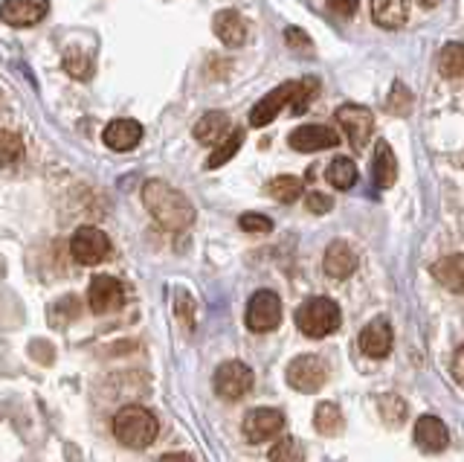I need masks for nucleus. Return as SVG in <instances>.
Wrapping results in <instances>:
<instances>
[{
  "label": "nucleus",
  "instance_id": "obj_20",
  "mask_svg": "<svg viewBox=\"0 0 464 462\" xmlns=\"http://www.w3.org/2000/svg\"><path fill=\"white\" fill-rule=\"evenodd\" d=\"M372 18L383 30H398L410 18V0H372Z\"/></svg>",
  "mask_w": 464,
  "mask_h": 462
},
{
  "label": "nucleus",
  "instance_id": "obj_35",
  "mask_svg": "<svg viewBox=\"0 0 464 462\" xmlns=\"http://www.w3.org/2000/svg\"><path fill=\"white\" fill-rule=\"evenodd\" d=\"M453 378L464 387V346H459V352L453 358Z\"/></svg>",
  "mask_w": 464,
  "mask_h": 462
},
{
  "label": "nucleus",
  "instance_id": "obj_6",
  "mask_svg": "<svg viewBox=\"0 0 464 462\" xmlns=\"http://www.w3.org/2000/svg\"><path fill=\"white\" fill-rule=\"evenodd\" d=\"M70 253L79 265H99L111 253V239L99 227H82L70 239Z\"/></svg>",
  "mask_w": 464,
  "mask_h": 462
},
{
  "label": "nucleus",
  "instance_id": "obj_8",
  "mask_svg": "<svg viewBox=\"0 0 464 462\" xmlns=\"http://www.w3.org/2000/svg\"><path fill=\"white\" fill-rule=\"evenodd\" d=\"M282 323V300L279 294L273 291H256L250 306H246V326L258 335H265V331H273L276 326Z\"/></svg>",
  "mask_w": 464,
  "mask_h": 462
},
{
  "label": "nucleus",
  "instance_id": "obj_25",
  "mask_svg": "<svg viewBox=\"0 0 464 462\" xmlns=\"http://www.w3.org/2000/svg\"><path fill=\"white\" fill-rule=\"evenodd\" d=\"M314 425H316L319 433H325V437H337L345 422H343V413H340L337 404L323 401L316 408V413H314Z\"/></svg>",
  "mask_w": 464,
  "mask_h": 462
},
{
  "label": "nucleus",
  "instance_id": "obj_33",
  "mask_svg": "<svg viewBox=\"0 0 464 462\" xmlns=\"http://www.w3.org/2000/svg\"><path fill=\"white\" fill-rule=\"evenodd\" d=\"M304 207H308L311 212H316V215H323V212H328L334 207V201L328 195H323V192H308V198H304Z\"/></svg>",
  "mask_w": 464,
  "mask_h": 462
},
{
  "label": "nucleus",
  "instance_id": "obj_15",
  "mask_svg": "<svg viewBox=\"0 0 464 462\" xmlns=\"http://www.w3.org/2000/svg\"><path fill=\"white\" fill-rule=\"evenodd\" d=\"M44 12H47L44 0H4L0 18L12 26H33L44 18Z\"/></svg>",
  "mask_w": 464,
  "mask_h": 462
},
{
  "label": "nucleus",
  "instance_id": "obj_24",
  "mask_svg": "<svg viewBox=\"0 0 464 462\" xmlns=\"http://www.w3.org/2000/svg\"><path fill=\"white\" fill-rule=\"evenodd\" d=\"M439 70L444 79H461L464 76V44H444L439 53Z\"/></svg>",
  "mask_w": 464,
  "mask_h": 462
},
{
  "label": "nucleus",
  "instance_id": "obj_29",
  "mask_svg": "<svg viewBox=\"0 0 464 462\" xmlns=\"http://www.w3.org/2000/svg\"><path fill=\"white\" fill-rule=\"evenodd\" d=\"M24 146H21V137L14 132H6L0 128V166H14L21 161Z\"/></svg>",
  "mask_w": 464,
  "mask_h": 462
},
{
  "label": "nucleus",
  "instance_id": "obj_31",
  "mask_svg": "<svg viewBox=\"0 0 464 462\" xmlns=\"http://www.w3.org/2000/svg\"><path fill=\"white\" fill-rule=\"evenodd\" d=\"M389 111L392 113H398V117H406V113L412 111V93L410 88H406L403 82H395L392 84V91H389Z\"/></svg>",
  "mask_w": 464,
  "mask_h": 462
},
{
  "label": "nucleus",
  "instance_id": "obj_4",
  "mask_svg": "<svg viewBox=\"0 0 464 462\" xmlns=\"http://www.w3.org/2000/svg\"><path fill=\"white\" fill-rule=\"evenodd\" d=\"M215 393L227 401H238L253 389V369L241 364V360H227L215 369Z\"/></svg>",
  "mask_w": 464,
  "mask_h": 462
},
{
  "label": "nucleus",
  "instance_id": "obj_30",
  "mask_svg": "<svg viewBox=\"0 0 464 462\" xmlns=\"http://www.w3.org/2000/svg\"><path fill=\"white\" fill-rule=\"evenodd\" d=\"M64 67L70 70V76H76V79H91V74H93V62L84 50H67Z\"/></svg>",
  "mask_w": 464,
  "mask_h": 462
},
{
  "label": "nucleus",
  "instance_id": "obj_32",
  "mask_svg": "<svg viewBox=\"0 0 464 462\" xmlns=\"http://www.w3.org/2000/svg\"><path fill=\"white\" fill-rule=\"evenodd\" d=\"M238 224H241V230H246V233H270L273 230V221L267 215H258V212H244Z\"/></svg>",
  "mask_w": 464,
  "mask_h": 462
},
{
  "label": "nucleus",
  "instance_id": "obj_19",
  "mask_svg": "<svg viewBox=\"0 0 464 462\" xmlns=\"http://www.w3.org/2000/svg\"><path fill=\"white\" fill-rule=\"evenodd\" d=\"M372 178L381 190H389V186H395V181H398V161H395V152H392V146L386 140H381L374 146Z\"/></svg>",
  "mask_w": 464,
  "mask_h": 462
},
{
  "label": "nucleus",
  "instance_id": "obj_18",
  "mask_svg": "<svg viewBox=\"0 0 464 462\" xmlns=\"http://www.w3.org/2000/svg\"><path fill=\"white\" fill-rule=\"evenodd\" d=\"M432 277L439 285H444L447 291L464 294V253L444 256L432 265Z\"/></svg>",
  "mask_w": 464,
  "mask_h": 462
},
{
  "label": "nucleus",
  "instance_id": "obj_12",
  "mask_svg": "<svg viewBox=\"0 0 464 462\" xmlns=\"http://www.w3.org/2000/svg\"><path fill=\"white\" fill-rule=\"evenodd\" d=\"M290 146L296 152H323L340 146V134L328 125H299L294 134H290Z\"/></svg>",
  "mask_w": 464,
  "mask_h": 462
},
{
  "label": "nucleus",
  "instance_id": "obj_28",
  "mask_svg": "<svg viewBox=\"0 0 464 462\" xmlns=\"http://www.w3.org/2000/svg\"><path fill=\"white\" fill-rule=\"evenodd\" d=\"M270 462H304V447L299 439L294 437H285L273 445V451H270Z\"/></svg>",
  "mask_w": 464,
  "mask_h": 462
},
{
  "label": "nucleus",
  "instance_id": "obj_9",
  "mask_svg": "<svg viewBox=\"0 0 464 462\" xmlns=\"http://www.w3.org/2000/svg\"><path fill=\"white\" fill-rule=\"evenodd\" d=\"M296 91H299V82H285V84H279L276 91H270L265 99H258V105L250 111V125H253V128H265V125H270L276 117H279V111H282L285 105L294 103Z\"/></svg>",
  "mask_w": 464,
  "mask_h": 462
},
{
  "label": "nucleus",
  "instance_id": "obj_36",
  "mask_svg": "<svg viewBox=\"0 0 464 462\" xmlns=\"http://www.w3.org/2000/svg\"><path fill=\"white\" fill-rule=\"evenodd\" d=\"M160 462H195L192 457H186V454H166Z\"/></svg>",
  "mask_w": 464,
  "mask_h": 462
},
{
  "label": "nucleus",
  "instance_id": "obj_14",
  "mask_svg": "<svg viewBox=\"0 0 464 462\" xmlns=\"http://www.w3.org/2000/svg\"><path fill=\"white\" fill-rule=\"evenodd\" d=\"M360 349L362 355H369L374 360H381L392 352V326L389 320H383V317H377V320H372L366 329L360 331Z\"/></svg>",
  "mask_w": 464,
  "mask_h": 462
},
{
  "label": "nucleus",
  "instance_id": "obj_23",
  "mask_svg": "<svg viewBox=\"0 0 464 462\" xmlns=\"http://www.w3.org/2000/svg\"><path fill=\"white\" fill-rule=\"evenodd\" d=\"M325 178L334 190H352V186L357 183V166H354L352 157H334L328 172H325Z\"/></svg>",
  "mask_w": 464,
  "mask_h": 462
},
{
  "label": "nucleus",
  "instance_id": "obj_3",
  "mask_svg": "<svg viewBox=\"0 0 464 462\" xmlns=\"http://www.w3.org/2000/svg\"><path fill=\"white\" fill-rule=\"evenodd\" d=\"M340 306L328 297H311L296 309V326L308 338H328L340 329Z\"/></svg>",
  "mask_w": 464,
  "mask_h": 462
},
{
  "label": "nucleus",
  "instance_id": "obj_2",
  "mask_svg": "<svg viewBox=\"0 0 464 462\" xmlns=\"http://www.w3.org/2000/svg\"><path fill=\"white\" fill-rule=\"evenodd\" d=\"M113 437L125 447H149L157 439V418L140 404H128L113 416Z\"/></svg>",
  "mask_w": 464,
  "mask_h": 462
},
{
  "label": "nucleus",
  "instance_id": "obj_17",
  "mask_svg": "<svg viewBox=\"0 0 464 462\" xmlns=\"http://www.w3.org/2000/svg\"><path fill=\"white\" fill-rule=\"evenodd\" d=\"M102 140H105V146H111L113 152H130L140 146L142 140V125L134 123V120H116L105 128V134H102Z\"/></svg>",
  "mask_w": 464,
  "mask_h": 462
},
{
  "label": "nucleus",
  "instance_id": "obj_10",
  "mask_svg": "<svg viewBox=\"0 0 464 462\" xmlns=\"http://www.w3.org/2000/svg\"><path fill=\"white\" fill-rule=\"evenodd\" d=\"M282 428H285V416L276 408H256L244 416V437L253 445L273 439L276 433H282Z\"/></svg>",
  "mask_w": 464,
  "mask_h": 462
},
{
  "label": "nucleus",
  "instance_id": "obj_5",
  "mask_svg": "<svg viewBox=\"0 0 464 462\" xmlns=\"http://www.w3.org/2000/svg\"><path fill=\"white\" fill-rule=\"evenodd\" d=\"M328 378V367L319 355H299L287 367V384L299 393H316Z\"/></svg>",
  "mask_w": 464,
  "mask_h": 462
},
{
  "label": "nucleus",
  "instance_id": "obj_22",
  "mask_svg": "<svg viewBox=\"0 0 464 462\" xmlns=\"http://www.w3.org/2000/svg\"><path fill=\"white\" fill-rule=\"evenodd\" d=\"M195 140L198 143H207V146H215V143H221L227 134H229V117L224 111H209L203 113L195 125Z\"/></svg>",
  "mask_w": 464,
  "mask_h": 462
},
{
  "label": "nucleus",
  "instance_id": "obj_27",
  "mask_svg": "<svg viewBox=\"0 0 464 462\" xmlns=\"http://www.w3.org/2000/svg\"><path fill=\"white\" fill-rule=\"evenodd\" d=\"M241 143H244V132H232L229 137H224L221 143H218V149L212 152V157L207 161L209 169H218V166H224L229 157H236V152L241 149Z\"/></svg>",
  "mask_w": 464,
  "mask_h": 462
},
{
  "label": "nucleus",
  "instance_id": "obj_34",
  "mask_svg": "<svg viewBox=\"0 0 464 462\" xmlns=\"http://www.w3.org/2000/svg\"><path fill=\"white\" fill-rule=\"evenodd\" d=\"M328 6H331V12H337V15L352 18L360 6V0H328Z\"/></svg>",
  "mask_w": 464,
  "mask_h": 462
},
{
  "label": "nucleus",
  "instance_id": "obj_1",
  "mask_svg": "<svg viewBox=\"0 0 464 462\" xmlns=\"http://www.w3.org/2000/svg\"><path fill=\"white\" fill-rule=\"evenodd\" d=\"M142 204L166 230H186L195 221V207L166 181H149L142 186Z\"/></svg>",
  "mask_w": 464,
  "mask_h": 462
},
{
  "label": "nucleus",
  "instance_id": "obj_11",
  "mask_svg": "<svg viewBox=\"0 0 464 462\" xmlns=\"http://www.w3.org/2000/svg\"><path fill=\"white\" fill-rule=\"evenodd\" d=\"M87 302L96 314H111L125 302V291L113 277H93L91 288H87Z\"/></svg>",
  "mask_w": 464,
  "mask_h": 462
},
{
  "label": "nucleus",
  "instance_id": "obj_21",
  "mask_svg": "<svg viewBox=\"0 0 464 462\" xmlns=\"http://www.w3.org/2000/svg\"><path fill=\"white\" fill-rule=\"evenodd\" d=\"M212 26H215V35L221 38L227 47H241L246 41V24H244V18L238 15V12H232V9L218 12Z\"/></svg>",
  "mask_w": 464,
  "mask_h": 462
},
{
  "label": "nucleus",
  "instance_id": "obj_7",
  "mask_svg": "<svg viewBox=\"0 0 464 462\" xmlns=\"http://www.w3.org/2000/svg\"><path fill=\"white\" fill-rule=\"evenodd\" d=\"M337 123L343 125L345 137L352 140V146L357 152H362L369 146V140L374 134V113L366 105H340Z\"/></svg>",
  "mask_w": 464,
  "mask_h": 462
},
{
  "label": "nucleus",
  "instance_id": "obj_16",
  "mask_svg": "<svg viewBox=\"0 0 464 462\" xmlns=\"http://www.w3.org/2000/svg\"><path fill=\"white\" fill-rule=\"evenodd\" d=\"M323 265H325L328 277L345 280V277H352L354 268H357V253L352 251V244H348V241H331L328 251H325Z\"/></svg>",
  "mask_w": 464,
  "mask_h": 462
},
{
  "label": "nucleus",
  "instance_id": "obj_26",
  "mask_svg": "<svg viewBox=\"0 0 464 462\" xmlns=\"http://www.w3.org/2000/svg\"><path fill=\"white\" fill-rule=\"evenodd\" d=\"M302 181L294 178V175H279V178H273L270 186H267V192L276 198V201H282V204H294V201L302 195Z\"/></svg>",
  "mask_w": 464,
  "mask_h": 462
},
{
  "label": "nucleus",
  "instance_id": "obj_13",
  "mask_svg": "<svg viewBox=\"0 0 464 462\" xmlns=\"http://www.w3.org/2000/svg\"><path fill=\"white\" fill-rule=\"evenodd\" d=\"M415 445L427 454H441L450 445V430L439 416H420L415 422Z\"/></svg>",
  "mask_w": 464,
  "mask_h": 462
}]
</instances>
